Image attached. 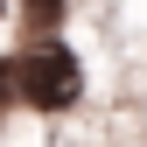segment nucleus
<instances>
[{
	"label": "nucleus",
	"mask_w": 147,
	"mask_h": 147,
	"mask_svg": "<svg viewBox=\"0 0 147 147\" xmlns=\"http://www.w3.org/2000/svg\"><path fill=\"white\" fill-rule=\"evenodd\" d=\"M14 70H21V105L28 112H70L84 98V63L63 35H35L14 56Z\"/></svg>",
	"instance_id": "nucleus-1"
},
{
	"label": "nucleus",
	"mask_w": 147,
	"mask_h": 147,
	"mask_svg": "<svg viewBox=\"0 0 147 147\" xmlns=\"http://www.w3.org/2000/svg\"><path fill=\"white\" fill-rule=\"evenodd\" d=\"M14 14H21V28H35V35H56L63 14H70V0H14Z\"/></svg>",
	"instance_id": "nucleus-2"
},
{
	"label": "nucleus",
	"mask_w": 147,
	"mask_h": 147,
	"mask_svg": "<svg viewBox=\"0 0 147 147\" xmlns=\"http://www.w3.org/2000/svg\"><path fill=\"white\" fill-rule=\"evenodd\" d=\"M0 105H21V70H14V56H0Z\"/></svg>",
	"instance_id": "nucleus-3"
},
{
	"label": "nucleus",
	"mask_w": 147,
	"mask_h": 147,
	"mask_svg": "<svg viewBox=\"0 0 147 147\" xmlns=\"http://www.w3.org/2000/svg\"><path fill=\"white\" fill-rule=\"evenodd\" d=\"M7 7H14V0H0V21H7Z\"/></svg>",
	"instance_id": "nucleus-4"
}]
</instances>
